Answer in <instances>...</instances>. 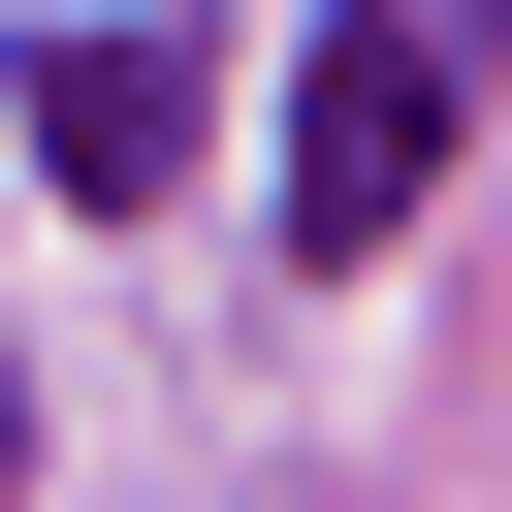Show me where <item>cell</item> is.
I'll return each instance as SVG.
<instances>
[{"label": "cell", "mask_w": 512, "mask_h": 512, "mask_svg": "<svg viewBox=\"0 0 512 512\" xmlns=\"http://www.w3.org/2000/svg\"><path fill=\"white\" fill-rule=\"evenodd\" d=\"M448 128H480V32H448V0H352V32L288 64V256H384V224L448 192Z\"/></svg>", "instance_id": "6da1fadb"}, {"label": "cell", "mask_w": 512, "mask_h": 512, "mask_svg": "<svg viewBox=\"0 0 512 512\" xmlns=\"http://www.w3.org/2000/svg\"><path fill=\"white\" fill-rule=\"evenodd\" d=\"M32 160H64L96 224H160V192H192V32H64V64H32Z\"/></svg>", "instance_id": "7a4b0ae2"}, {"label": "cell", "mask_w": 512, "mask_h": 512, "mask_svg": "<svg viewBox=\"0 0 512 512\" xmlns=\"http://www.w3.org/2000/svg\"><path fill=\"white\" fill-rule=\"evenodd\" d=\"M0 448H32V416H0Z\"/></svg>", "instance_id": "3957f363"}]
</instances>
